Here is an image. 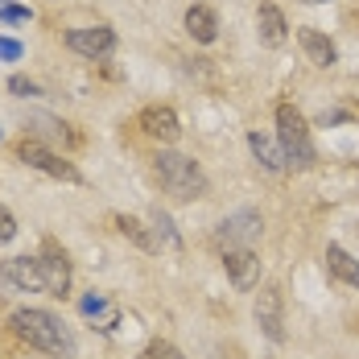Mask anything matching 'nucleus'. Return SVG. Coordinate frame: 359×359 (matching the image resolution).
Masks as SVG:
<instances>
[{
    "instance_id": "1",
    "label": "nucleus",
    "mask_w": 359,
    "mask_h": 359,
    "mask_svg": "<svg viewBox=\"0 0 359 359\" xmlns=\"http://www.w3.org/2000/svg\"><path fill=\"white\" fill-rule=\"evenodd\" d=\"M8 326H13V334H17L21 343H29V347L46 351V355H62V359L74 355L71 326L62 323L58 314H50V310L21 306V310H13V314H8Z\"/></svg>"
},
{
    "instance_id": "19",
    "label": "nucleus",
    "mask_w": 359,
    "mask_h": 359,
    "mask_svg": "<svg viewBox=\"0 0 359 359\" xmlns=\"http://www.w3.org/2000/svg\"><path fill=\"white\" fill-rule=\"evenodd\" d=\"M8 91L21 95V100H29V95H37V83L34 79H25V74H13V79H8Z\"/></svg>"
},
{
    "instance_id": "17",
    "label": "nucleus",
    "mask_w": 359,
    "mask_h": 359,
    "mask_svg": "<svg viewBox=\"0 0 359 359\" xmlns=\"http://www.w3.org/2000/svg\"><path fill=\"white\" fill-rule=\"evenodd\" d=\"M116 227H120V236H128V240H133L137 248H144V252H153V248H157V244H153V236L144 231V227L137 223V219H128V215H116Z\"/></svg>"
},
{
    "instance_id": "18",
    "label": "nucleus",
    "mask_w": 359,
    "mask_h": 359,
    "mask_svg": "<svg viewBox=\"0 0 359 359\" xmlns=\"http://www.w3.org/2000/svg\"><path fill=\"white\" fill-rule=\"evenodd\" d=\"M144 359H186V355H182L174 343H165V339H153V343L144 347Z\"/></svg>"
},
{
    "instance_id": "24",
    "label": "nucleus",
    "mask_w": 359,
    "mask_h": 359,
    "mask_svg": "<svg viewBox=\"0 0 359 359\" xmlns=\"http://www.w3.org/2000/svg\"><path fill=\"white\" fill-rule=\"evenodd\" d=\"M306 4H326V0H306Z\"/></svg>"
},
{
    "instance_id": "12",
    "label": "nucleus",
    "mask_w": 359,
    "mask_h": 359,
    "mask_svg": "<svg viewBox=\"0 0 359 359\" xmlns=\"http://www.w3.org/2000/svg\"><path fill=\"white\" fill-rule=\"evenodd\" d=\"M297 41H302V50H306V58L314 62V67H334L339 62V50H334V41L318 29H297Z\"/></svg>"
},
{
    "instance_id": "9",
    "label": "nucleus",
    "mask_w": 359,
    "mask_h": 359,
    "mask_svg": "<svg viewBox=\"0 0 359 359\" xmlns=\"http://www.w3.org/2000/svg\"><path fill=\"white\" fill-rule=\"evenodd\" d=\"M223 269L240 293L256 289V281H260V256L252 248H223Z\"/></svg>"
},
{
    "instance_id": "4",
    "label": "nucleus",
    "mask_w": 359,
    "mask_h": 359,
    "mask_svg": "<svg viewBox=\"0 0 359 359\" xmlns=\"http://www.w3.org/2000/svg\"><path fill=\"white\" fill-rule=\"evenodd\" d=\"M0 289L8 293H46V273H41V256H13L0 264Z\"/></svg>"
},
{
    "instance_id": "11",
    "label": "nucleus",
    "mask_w": 359,
    "mask_h": 359,
    "mask_svg": "<svg viewBox=\"0 0 359 359\" xmlns=\"http://www.w3.org/2000/svg\"><path fill=\"white\" fill-rule=\"evenodd\" d=\"M256 34H260V41L264 46H285V37H289V25H285V13L273 4V0H264L260 8H256Z\"/></svg>"
},
{
    "instance_id": "20",
    "label": "nucleus",
    "mask_w": 359,
    "mask_h": 359,
    "mask_svg": "<svg viewBox=\"0 0 359 359\" xmlns=\"http://www.w3.org/2000/svg\"><path fill=\"white\" fill-rule=\"evenodd\" d=\"M79 310L91 318V314H108V297H100V293H87L83 302H79Z\"/></svg>"
},
{
    "instance_id": "6",
    "label": "nucleus",
    "mask_w": 359,
    "mask_h": 359,
    "mask_svg": "<svg viewBox=\"0 0 359 359\" xmlns=\"http://www.w3.org/2000/svg\"><path fill=\"white\" fill-rule=\"evenodd\" d=\"M252 314H256V326L264 330V339L269 343H285V318H281V289L277 285H264L256 293V306H252Z\"/></svg>"
},
{
    "instance_id": "2",
    "label": "nucleus",
    "mask_w": 359,
    "mask_h": 359,
    "mask_svg": "<svg viewBox=\"0 0 359 359\" xmlns=\"http://www.w3.org/2000/svg\"><path fill=\"white\" fill-rule=\"evenodd\" d=\"M153 174H157L161 186H165L174 198H182V203L207 194V174H203V165H198L194 157H186V153H170V149H161V153L153 157Z\"/></svg>"
},
{
    "instance_id": "3",
    "label": "nucleus",
    "mask_w": 359,
    "mask_h": 359,
    "mask_svg": "<svg viewBox=\"0 0 359 359\" xmlns=\"http://www.w3.org/2000/svg\"><path fill=\"white\" fill-rule=\"evenodd\" d=\"M277 144L285 153V165H297V170H310L318 157L310 141V124L293 104H277Z\"/></svg>"
},
{
    "instance_id": "15",
    "label": "nucleus",
    "mask_w": 359,
    "mask_h": 359,
    "mask_svg": "<svg viewBox=\"0 0 359 359\" xmlns=\"http://www.w3.org/2000/svg\"><path fill=\"white\" fill-rule=\"evenodd\" d=\"M248 149H252V157H256L264 170H273V174L285 170V153H281V144L277 141H269V137H260V133H248Z\"/></svg>"
},
{
    "instance_id": "8",
    "label": "nucleus",
    "mask_w": 359,
    "mask_h": 359,
    "mask_svg": "<svg viewBox=\"0 0 359 359\" xmlns=\"http://www.w3.org/2000/svg\"><path fill=\"white\" fill-rule=\"evenodd\" d=\"M67 46H71L74 54L100 62V58H108L111 50H116V34H111L108 25H87V29H71L67 34Z\"/></svg>"
},
{
    "instance_id": "10",
    "label": "nucleus",
    "mask_w": 359,
    "mask_h": 359,
    "mask_svg": "<svg viewBox=\"0 0 359 359\" xmlns=\"http://www.w3.org/2000/svg\"><path fill=\"white\" fill-rule=\"evenodd\" d=\"M141 128L161 144H174L182 137V124H178V116H174V108H157V104L141 111Z\"/></svg>"
},
{
    "instance_id": "21",
    "label": "nucleus",
    "mask_w": 359,
    "mask_h": 359,
    "mask_svg": "<svg viewBox=\"0 0 359 359\" xmlns=\"http://www.w3.org/2000/svg\"><path fill=\"white\" fill-rule=\"evenodd\" d=\"M21 54H25V46L17 37H0V62H17Z\"/></svg>"
},
{
    "instance_id": "14",
    "label": "nucleus",
    "mask_w": 359,
    "mask_h": 359,
    "mask_svg": "<svg viewBox=\"0 0 359 359\" xmlns=\"http://www.w3.org/2000/svg\"><path fill=\"white\" fill-rule=\"evenodd\" d=\"M326 269L343 281V285H359V260L339 244H326Z\"/></svg>"
},
{
    "instance_id": "7",
    "label": "nucleus",
    "mask_w": 359,
    "mask_h": 359,
    "mask_svg": "<svg viewBox=\"0 0 359 359\" xmlns=\"http://www.w3.org/2000/svg\"><path fill=\"white\" fill-rule=\"evenodd\" d=\"M21 161L25 165H34V170H41V174H50V178H58V182H79V170H74L71 161H62L58 153H50L46 144H37V141H21Z\"/></svg>"
},
{
    "instance_id": "22",
    "label": "nucleus",
    "mask_w": 359,
    "mask_h": 359,
    "mask_svg": "<svg viewBox=\"0 0 359 359\" xmlns=\"http://www.w3.org/2000/svg\"><path fill=\"white\" fill-rule=\"evenodd\" d=\"M13 236H17V219H13V211L0 203V244H8Z\"/></svg>"
},
{
    "instance_id": "5",
    "label": "nucleus",
    "mask_w": 359,
    "mask_h": 359,
    "mask_svg": "<svg viewBox=\"0 0 359 359\" xmlns=\"http://www.w3.org/2000/svg\"><path fill=\"white\" fill-rule=\"evenodd\" d=\"M260 231H264L260 211H236V215H227L219 223L215 236L223 248H252V240H260Z\"/></svg>"
},
{
    "instance_id": "13",
    "label": "nucleus",
    "mask_w": 359,
    "mask_h": 359,
    "mask_svg": "<svg viewBox=\"0 0 359 359\" xmlns=\"http://www.w3.org/2000/svg\"><path fill=\"white\" fill-rule=\"evenodd\" d=\"M186 34L194 37L198 46H211L219 37V21H215V13L207 8V4H190L186 8Z\"/></svg>"
},
{
    "instance_id": "16",
    "label": "nucleus",
    "mask_w": 359,
    "mask_h": 359,
    "mask_svg": "<svg viewBox=\"0 0 359 359\" xmlns=\"http://www.w3.org/2000/svg\"><path fill=\"white\" fill-rule=\"evenodd\" d=\"M149 219H153V244H165V248L178 252V248H182V236L174 231V219L165 215L161 207H157V211H153Z\"/></svg>"
},
{
    "instance_id": "23",
    "label": "nucleus",
    "mask_w": 359,
    "mask_h": 359,
    "mask_svg": "<svg viewBox=\"0 0 359 359\" xmlns=\"http://www.w3.org/2000/svg\"><path fill=\"white\" fill-rule=\"evenodd\" d=\"M0 21H4V25H17V21H29V8H21V4H4V8H0Z\"/></svg>"
}]
</instances>
